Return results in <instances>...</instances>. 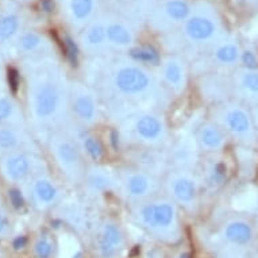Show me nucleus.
<instances>
[{"label": "nucleus", "instance_id": "nucleus-1", "mask_svg": "<svg viewBox=\"0 0 258 258\" xmlns=\"http://www.w3.org/2000/svg\"><path fill=\"white\" fill-rule=\"evenodd\" d=\"M112 85L119 93L128 98L146 95L154 87L152 73L137 65H123L112 75Z\"/></svg>", "mask_w": 258, "mask_h": 258}, {"label": "nucleus", "instance_id": "nucleus-2", "mask_svg": "<svg viewBox=\"0 0 258 258\" xmlns=\"http://www.w3.org/2000/svg\"><path fill=\"white\" fill-rule=\"evenodd\" d=\"M218 122L224 132L243 142H253L255 128L251 115L245 107L231 103L226 104L218 112Z\"/></svg>", "mask_w": 258, "mask_h": 258}, {"label": "nucleus", "instance_id": "nucleus-3", "mask_svg": "<svg viewBox=\"0 0 258 258\" xmlns=\"http://www.w3.org/2000/svg\"><path fill=\"white\" fill-rule=\"evenodd\" d=\"M138 218L153 231L166 233L176 227L177 211L172 202L158 200L144 204L138 211Z\"/></svg>", "mask_w": 258, "mask_h": 258}, {"label": "nucleus", "instance_id": "nucleus-4", "mask_svg": "<svg viewBox=\"0 0 258 258\" xmlns=\"http://www.w3.org/2000/svg\"><path fill=\"white\" fill-rule=\"evenodd\" d=\"M132 132L141 144L150 146L161 145L166 140L165 122L150 112H142L133 118Z\"/></svg>", "mask_w": 258, "mask_h": 258}, {"label": "nucleus", "instance_id": "nucleus-5", "mask_svg": "<svg viewBox=\"0 0 258 258\" xmlns=\"http://www.w3.org/2000/svg\"><path fill=\"white\" fill-rule=\"evenodd\" d=\"M54 154L58 165L67 177L72 181H80L84 177V166L81 161L80 153L77 150L76 145L71 142L68 138H57L54 142Z\"/></svg>", "mask_w": 258, "mask_h": 258}, {"label": "nucleus", "instance_id": "nucleus-6", "mask_svg": "<svg viewBox=\"0 0 258 258\" xmlns=\"http://www.w3.org/2000/svg\"><path fill=\"white\" fill-rule=\"evenodd\" d=\"M62 106V92L55 83L45 81L39 85L34 96V110L41 119H51Z\"/></svg>", "mask_w": 258, "mask_h": 258}, {"label": "nucleus", "instance_id": "nucleus-7", "mask_svg": "<svg viewBox=\"0 0 258 258\" xmlns=\"http://www.w3.org/2000/svg\"><path fill=\"white\" fill-rule=\"evenodd\" d=\"M122 184L124 194L133 200L148 199L158 188L156 177L144 170H127L123 174Z\"/></svg>", "mask_w": 258, "mask_h": 258}, {"label": "nucleus", "instance_id": "nucleus-8", "mask_svg": "<svg viewBox=\"0 0 258 258\" xmlns=\"http://www.w3.org/2000/svg\"><path fill=\"white\" fill-rule=\"evenodd\" d=\"M166 189L177 203L194 206L198 199V181L188 172H176L166 180Z\"/></svg>", "mask_w": 258, "mask_h": 258}, {"label": "nucleus", "instance_id": "nucleus-9", "mask_svg": "<svg viewBox=\"0 0 258 258\" xmlns=\"http://www.w3.org/2000/svg\"><path fill=\"white\" fill-rule=\"evenodd\" d=\"M73 111L79 122L85 126H92L98 122V103L95 95L85 85L76 83L72 93Z\"/></svg>", "mask_w": 258, "mask_h": 258}, {"label": "nucleus", "instance_id": "nucleus-10", "mask_svg": "<svg viewBox=\"0 0 258 258\" xmlns=\"http://www.w3.org/2000/svg\"><path fill=\"white\" fill-rule=\"evenodd\" d=\"M185 34L192 42H207L216 34L215 22L202 15L188 18L185 23Z\"/></svg>", "mask_w": 258, "mask_h": 258}, {"label": "nucleus", "instance_id": "nucleus-11", "mask_svg": "<svg viewBox=\"0 0 258 258\" xmlns=\"http://www.w3.org/2000/svg\"><path fill=\"white\" fill-rule=\"evenodd\" d=\"M234 87L239 96L249 102H258V69H241L235 73Z\"/></svg>", "mask_w": 258, "mask_h": 258}, {"label": "nucleus", "instance_id": "nucleus-12", "mask_svg": "<svg viewBox=\"0 0 258 258\" xmlns=\"http://www.w3.org/2000/svg\"><path fill=\"white\" fill-rule=\"evenodd\" d=\"M226 141V132L216 123H204L198 132V142L207 152H219Z\"/></svg>", "mask_w": 258, "mask_h": 258}, {"label": "nucleus", "instance_id": "nucleus-13", "mask_svg": "<svg viewBox=\"0 0 258 258\" xmlns=\"http://www.w3.org/2000/svg\"><path fill=\"white\" fill-rule=\"evenodd\" d=\"M123 246L122 231L114 223L103 226L99 237V251L103 258H112Z\"/></svg>", "mask_w": 258, "mask_h": 258}, {"label": "nucleus", "instance_id": "nucleus-14", "mask_svg": "<svg viewBox=\"0 0 258 258\" xmlns=\"http://www.w3.org/2000/svg\"><path fill=\"white\" fill-rule=\"evenodd\" d=\"M162 79L174 92H181L186 85L185 65L181 59L166 58L162 63Z\"/></svg>", "mask_w": 258, "mask_h": 258}, {"label": "nucleus", "instance_id": "nucleus-15", "mask_svg": "<svg viewBox=\"0 0 258 258\" xmlns=\"http://www.w3.org/2000/svg\"><path fill=\"white\" fill-rule=\"evenodd\" d=\"M224 239L233 245H247L253 239V227L249 222L243 219H233L224 226Z\"/></svg>", "mask_w": 258, "mask_h": 258}, {"label": "nucleus", "instance_id": "nucleus-16", "mask_svg": "<svg viewBox=\"0 0 258 258\" xmlns=\"http://www.w3.org/2000/svg\"><path fill=\"white\" fill-rule=\"evenodd\" d=\"M31 170L30 160L23 154H14L9 157L5 162V172L7 177L14 181H21L29 176Z\"/></svg>", "mask_w": 258, "mask_h": 258}, {"label": "nucleus", "instance_id": "nucleus-17", "mask_svg": "<svg viewBox=\"0 0 258 258\" xmlns=\"http://www.w3.org/2000/svg\"><path fill=\"white\" fill-rule=\"evenodd\" d=\"M87 182L89 188L95 192H104L114 186V178L108 173V170L103 168H92L87 173Z\"/></svg>", "mask_w": 258, "mask_h": 258}, {"label": "nucleus", "instance_id": "nucleus-18", "mask_svg": "<svg viewBox=\"0 0 258 258\" xmlns=\"http://www.w3.org/2000/svg\"><path fill=\"white\" fill-rule=\"evenodd\" d=\"M107 41L114 46L127 47L134 41V35L122 23H111L107 26Z\"/></svg>", "mask_w": 258, "mask_h": 258}, {"label": "nucleus", "instance_id": "nucleus-19", "mask_svg": "<svg viewBox=\"0 0 258 258\" xmlns=\"http://www.w3.org/2000/svg\"><path fill=\"white\" fill-rule=\"evenodd\" d=\"M34 194L38 203L42 206H50L58 198L57 186L47 178H39L34 182Z\"/></svg>", "mask_w": 258, "mask_h": 258}, {"label": "nucleus", "instance_id": "nucleus-20", "mask_svg": "<svg viewBox=\"0 0 258 258\" xmlns=\"http://www.w3.org/2000/svg\"><path fill=\"white\" fill-rule=\"evenodd\" d=\"M214 55L219 63L226 65V67H231L241 59V50H239L237 43L224 42L216 47Z\"/></svg>", "mask_w": 258, "mask_h": 258}, {"label": "nucleus", "instance_id": "nucleus-21", "mask_svg": "<svg viewBox=\"0 0 258 258\" xmlns=\"http://www.w3.org/2000/svg\"><path fill=\"white\" fill-rule=\"evenodd\" d=\"M166 18L172 22L186 21L190 14V9L185 0H169L164 7Z\"/></svg>", "mask_w": 258, "mask_h": 258}, {"label": "nucleus", "instance_id": "nucleus-22", "mask_svg": "<svg viewBox=\"0 0 258 258\" xmlns=\"http://www.w3.org/2000/svg\"><path fill=\"white\" fill-rule=\"evenodd\" d=\"M81 148L84 149V152L88 154L93 161H99L102 160L103 154H104V150H103L102 144L99 142L98 138H95L93 136H91L89 133H81L80 137Z\"/></svg>", "mask_w": 258, "mask_h": 258}, {"label": "nucleus", "instance_id": "nucleus-23", "mask_svg": "<svg viewBox=\"0 0 258 258\" xmlns=\"http://www.w3.org/2000/svg\"><path fill=\"white\" fill-rule=\"evenodd\" d=\"M104 42H107V26L93 25L85 33L84 43L87 47L96 49V47L102 46Z\"/></svg>", "mask_w": 258, "mask_h": 258}, {"label": "nucleus", "instance_id": "nucleus-24", "mask_svg": "<svg viewBox=\"0 0 258 258\" xmlns=\"http://www.w3.org/2000/svg\"><path fill=\"white\" fill-rule=\"evenodd\" d=\"M93 10L95 0H71V11L76 21H87L93 14Z\"/></svg>", "mask_w": 258, "mask_h": 258}, {"label": "nucleus", "instance_id": "nucleus-25", "mask_svg": "<svg viewBox=\"0 0 258 258\" xmlns=\"http://www.w3.org/2000/svg\"><path fill=\"white\" fill-rule=\"evenodd\" d=\"M19 29V21L15 15H7L0 19V39L7 41L17 34Z\"/></svg>", "mask_w": 258, "mask_h": 258}, {"label": "nucleus", "instance_id": "nucleus-26", "mask_svg": "<svg viewBox=\"0 0 258 258\" xmlns=\"http://www.w3.org/2000/svg\"><path fill=\"white\" fill-rule=\"evenodd\" d=\"M130 54H132L133 58L137 59V61H141V62L157 63L160 61L158 53H157L156 49L152 46L137 47V49H133Z\"/></svg>", "mask_w": 258, "mask_h": 258}, {"label": "nucleus", "instance_id": "nucleus-27", "mask_svg": "<svg viewBox=\"0 0 258 258\" xmlns=\"http://www.w3.org/2000/svg\"><path fill=\"white\" fill-rule=\"evenodd\" d=\"M208 177H210V181L214 184V185H220L223 184L226 177H227V166L223 162H214L208 170Z\"/></svg>", "mask_w": 258, "mask_h": 258}, {"label": "nucleus", "instance_id": "nucleus-28", "mask_svg": "<svg viewBox=\"0 0 258 258\" xmlns=\"http://www.w3.org/2000/svg\"><path fill=\"white\" fill-rule=\"evenodd\" d=\"M194 157V148L192 145H188L186 142H181L176 148V161L180 165H188L192 162Z\"/></svg>", "mask_w": 258, "mask_h": 258}, {"label": "nucleus", "instance_id": "nucleus-29", "mask_svg": "<svg viewBox=\"0 0 258 258\" xmlns=\"http://www.w3.org/2000/svg\"><path fill=\"white\" fill-rule=\"evenodd\" d=\"M18 145V136L11 130H0V149L10 150Z\"/></svg>", "mask_w": 258, "mask_h": 258}, {"label": "nucleus", "instance_id": "nucleus-30", "mask_svg": "<svg viewBox=\"0 0 258 258\" xmlns=\"http://www.w3.org/2000/svg\"><path fill=\"white\" fill-rule=\"evenodd\" d=\"M39 45H41V37L35 33H29L21 38V46L27 51L34 50Z\"/></svg>", "mask_w": 258, "mask_h": 258}, {"label": "nucleus", "instance_id": "nucleus-31", "mask_svg": "<svg viewBox=\"0 0 258 258\" xmlns=\"http://www.w3.org/2000/svg\"><path fill=\"white\" fill-rule=\"evenodd\" d=\"M241 61L245 65V69H258V58L251 50L242 51Z\"/></svg>", "mask_w": 258, "mask_h": 258}, {"label": "nucleus", "instance_id": "nucleus-32", "mask_svg": "<svg viewBox=\"0 0 258 258\" xmlns=\"http://www.w3.org/2000/svg\"><path fill=\"white\" fill-rule=\"evenodd\" d=\"M35 251H37V255L39 258H49L51 251H53L50 242L46 241V239H39L35 245Z\"/></svg>", "mask_w": 258, "mask_h": 258}, {"label": "nucleus", "instance_id": "nucleus-33", "mask_svg": "<svg viewBox=\"0 0 258 258\" xmlns=\"http://www.w3.org/2000/svg\"><path fill=\"white\" fill-rule=\"evenodd\" d=\"M63 45H65V50H67V55H68V58L71 59L73 62V65L77 62V47L75 45L72 39L69 38V37H65L63 39Z\"/></svg>", "mask_w": 258, "mask_h": 258}, {"label": "nucleus", "instance_id": "nucleus-34", "mask_svg": "<svg viewBox=\"0 0 258 258\" xmlns=\"http://www.w3.org/2000/svg\"><path fill=\"white\" fill-rule=\"evenodd\" d=\"M13 114V104L5 98H0V122L9 119Z\"/></svg>", "mask_w": 258, "mask_h": 258}, {"label": "nucleus", "instance_id": "nucleus-35", "mask_svg": "<svg viewBox=\"0 0 258 258\" xmlns=\"http://www.w3.org/2000/svg\"><path fill=\"white\" fill-rule=\"evenodd\" d=\"M7 79H9L10 88L13 89L14 93H17L18 87H19V73L15 68H9L7 72Z\"/></svg>", "mask_w": 258, "mask_h": 258}, {"label": "nucleus", "instance_id": "nucleus-36", "mask_svg": "<svg viewBox=\"0 0 258 258\" xmlns=\"http://www.w3.org/2000/svg\"><path fill=\"white\" fill-rule=\"evenodd\" d=\"M10 199H11V203L14 204V207L15 208L23 207V204H25V200H23V196H22L21 190H18V189L10 190Z\"/></svg>", "mask_w": 258, "mask_h": 258}, {"label": "nucleus", "instance_id": "nucleus-37", "mask_svg": "<svg viewBox=\"0 0 258 258\" xmlns=\"http://www.w3.org/2000/svg\"><path fill=\"white\" fill-rule=\"evenodd\" d=\"M41 6H42V9L46 11V13H51L53 9H54V3H53V0H42L41 2Z\"/></svg>", "mask_w": 258, "mask_h": 258}, {"label": "nucleus", "instance_id": "nucleus-38", "mask_svg": "<svg viewBox=\"0 0 258 258\" xmlns=\"http://www.w3.org/2000/svg\"><path fill=\"white\" fill-rule=\"evenodd\" d=\"M9 229V220L5 215H0V234H3Z\"/></svg>", "mask_w": 258, "mask_h": 258}, {"label": "nucleus", "instance_id": "nucleus-39", "mask_svg": "<svg viewBox=\"0 0 258 258\" xmlns=\"http://www.w3.org/2000/svg\"><path fill=\"white\" fill-rule=\"evenodd\" d=\"M26 242H27V239H26L25 237L17 238V239L14 241V247H15V249H22V247H25L26 246Z\"/></svg>", "mask_w": 258, "mask_h": 258}, {"label": "nucleus", "instance_id": "nucleus-40", "mask_svg": "<svg viewBox=\"0 0 258 258\" xmlns=\"http://www.w3.org/2000/svg\"><path fill=\"white\" fill-rule=\"evenodd\" d=\"M178 258H190V254L189 253H182L180 254V257Z\"/></svg>", "mask_w": 258, "mask_h": 258}]
</instances>
